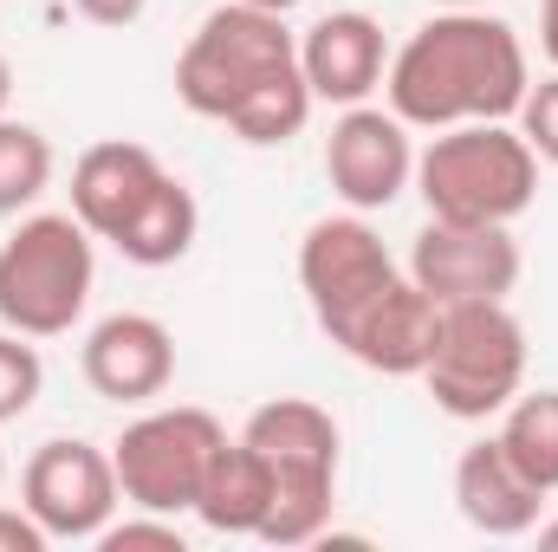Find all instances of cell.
I'll use <instances>...</instances> for the list:
<instances>
[{
    "instance_id": "cell-1",
    "label": "cell",
    "mask_w": 558,
    "mask_h": 552,
    "mask_svg": "<svg viewBox=\"0 0 558 552\" xmlns=\"http://www.w3.org/2000/svg\"><path fill=\"white\" fill-rule=\"evenodd\" d=\"M533 85L526 46L507 20L481 7H441L390 52L384 98L410 131L507 124Z\"/></svg>"
},
{
    "instance_id": "cell-2",
    "label": "cell",
    "mask_w": 558,
    "mask_h": 552,
    "mask_svg": "<svg viewBox=\"0 0 558 552\" xmlns=\"http://www.w3.org/2000/svg\"><path fill=\"white\" fill-rule=\"evenodd\" d=\"M416 189L428 221L513 228L539 195V156L507 124H454L416 156Z\"/></svg>"
},
{
    "instance_id": "cell-3",
    "label": "cell",
    "mask_w": 558,
    "mask_h": 552,
    "mask_svg": "<svg viewBox=\"0 0 558 552\" xmlns=\"http://www.w3.org/2000/svg\"><path fill=\"white\" fill-rule=\"evenodd\" d=\"M241 442L274 468V514L260 527L267 547H312L338 507V422L305 397H274L247 416Z\"/></svg>"
},
{
    "instance_id": "cell-4",
    "label": "cell",
    "mask_w": 558,
    "mask_h": 552,
    "mask_svg": "<svg viewBox=\"0 0 558 552\" xmlns=\"http://www.w3.org/2000/svg\"><path fill=\"white\" fill-rule=\"evenodd\" d=\"M98 286L92 228L78 215H26L0 241V325L20 338H59L85 319Z\"/></svg>"
},
{
    "instance_id": "cell-5",
    "label": "cell",
    "mask_w": 558,
    "mask_h": 552,
    "mask_svg": "<svg viewBox=\"0 0 558 552\" xmlns=\"http://www.w3.org/2000/svg\"><path fill=\"white\" fill-rule=\"evenodd\" d=\"M422 384H428L435 410L454 422H487L507 410L526 384V325L507 312V299L441 305Z\"/></svg>"
},
{
    "instance_id": "cell-6",
    "label": "cell",
    "mask_w": 558,
    "mask_h": 552,
    "mask_svg": "<svg viewBox=\"0 0 558 552\" xmlns=\"http://www.w3.org/2000/svg\"><path fill=\"white\" fill-rule=\"evenodd\" d=\"M292 65H299V39H292L286 13L228 0V7H215V13L195 26V39L182 46V59H175V98H182L195 118L228 124L267 79L292 72Z\"/></svg>"
},
{
    "instance_id": "cell-7",
    "label": "cell",
    "mask_w": 558,
    "mask_h": 552,
    "mask_svg": "<svg viewBox=\"0 0 558 552\" xmlns=\"http://www.w3.org/2000/svg\"><path fill=\"white\" fill-rule=\"evenodd\" d=\"M228 429L208 410H149L111 442L118 488L137 514H195V494L208 481V461L221 455Z\"/></svg>"
},
{
    "instance_id": "cell-8",
    "label": "cell",
    "mask_w": 558,
    "mask_h": 552,
    "mask_svg": "<svg viewBox=\"0 0 558 552\" xmlns=\"http://www.w3.org/2000/svg\"><path fill=\"white\" fill-rule=\"evenodd\" d=\"M390 279H397V261H390L384 235L357 208L351 215H325V221L305 228V241H299V286H305V305H312L325 338H338Z\"/></svg>"
},
{
    "instance_id": "cell-9",
    "label": "cell",
    "mask_w": 558,
    "mask_h": 552,
    "mask_svg": "<svg viewBox=\"0 0 558 552\" xmlns=\"http://www.w3.org/2000/svg\"><path fill=\"white\" fill-rule=\"evenodd\" d=\"M124 488H118V468L98 442H78V435H59V442H39L26 475H20V507L52 533V540H98L118 514Z\"/></svg>"
},
{
    "instance_id": "cell-10",
    "label": "cell",
    "mask_w": 558,
    "mask_h": 552,
    "mask_svg": "<svg viewBox=\"0 0 558 552\" xmlns=\"http://www.w3.org/2000/svg\"><path fill=\"white\" fill-rule=\"evenodd\" d=\"M325 182L338 189L344 208L377 215L416 182V143L397 111L377 105H344V118L325 137Z\"/></svg>"
},
{
    "instance_id": "cell-11",
    "label": "cell",
    "mask_w": 558,
    "mask_h": 552,
    "mask_svg": "<svg viewBox=\"0 0 558 552\" xmlns=\"http://www.w3.org/2000/svg\"><path fill=\"white\" fill-rule=\"evenodd\" d=\"M410 279L435 305L461 299H507L520 286V241L513 228H474V221H428L410 248Z\"/></svg>"
},
{
    "instance_id": "cell-12",
    "label": "cell",
    "mask_w": 558,
    "mask_h": 552,
    "mask_svg": "<svg viewBox=\"0 0 558 552\" xmlns=\"http://www.w3.org/2000/svg\"><path fill=\"white\" fill-rule=\"evenodd\" d=\"M78 371L105 404H156L175 384V338L149 312H111L92 325Z\"/></svg>"
},
{
    "instance_id": "cell-13",
    "label": "cell",
    "mask_w": 558,
    "mask_h": 552,
    "mask_svg": "<svg viewBox=\"0 0 558 552\" xmlns=\"http://www.w3.org/2000/svg\"><path fill=\"white\" fill-rule=\"evenodd\" d=\"M299 72H305V85H312L318 105H371V92L390 72V39L357 7L325 13L299 39Z\"/></svg>"
},
{
    "instance_id": "cell-14",
    "label": "cell",
    "mask_w": 558,
    "mask_h": 552,
    "mask_svg": "<svg viewBox=\"0 0 558 552\" xmlns=\"http://www.w3.org/2000/svg\"><path fill=\"white\" fill-rule=\"evenodd\" d=\"M435 325H441V305L422 292L416 279H390L331 345H344L364 371H384V377H422L428 364V345H435Z\"/></svg>"
},
{
    "instance_id": "cell-15",
    "label": "cell",
    "mask_w": 558,
    "mask_h": 552,
    "mask_svg": "<svg viewBox=\"0 0 558 552\" xmlns=\"http://www.w3.org/2000/svg\"><path fill=\"white\" fill-rule=\"evenodd\" d=\"M454 507L474 533L487 540H520L539 527V507H546V488H533L520 475V461L500 448V435L487 442H468L461 461H454Z\"/></svg>"
},
{
    "instance_id": "cell-16",
    "label": "cell",
    "mask_w": 558,
    "mask_h": 552,
    "mask_svg": "<svg viewBox=\"0 0 558 552\" xmlns=\"http://www.w3.org/2000/svg\"><path fill=\"white\" fill-rule=\"evenodd\" d=\"M169 169L156 163V149L143 143H92L78 163H72V215L92 228V241H118L124 221L143 208V195L162 182Z\"/></svg>"
},
{
    "instance_id": "cell-17",
    "label": "cell",
    "mask_w": 558,
    "mask_h": 552,
    "mask_svg": "<svg viewBox=\"0 0 558 552\" xmlns=\"http://www.w3.org/2000/svg\"><path fill=\"white\" fill-rule=\"evenodd\" d=\"M267 514H274V468L247 442H221V455L208 461V481L195 494V520L228 540H260Z\"/></svg>"
},
{
    "instance_id": "cell-18",
    "label": "cell",
    "mask_w": 558,
    "mask_h": 552,
    "mask_svg": "<svg viewBox=\"0 0 558 552\" xmlns=\"http://www.w3.org/2000/svg\"><path fill=\"white\" fill-rule=\"evenodd\" d=\"M195 235H202V208H195V189L182 182V176H162L149 195H143V208L124 221V235L111 241L131 267H175L189 248H195Z\"/></svg>"
},
{
    "instance_id": "cell-19",
    "label": "cell",
    "mask_w": 558,
    "mask_h": 552,
    "mask_svg": "<svg viewBox=\"0 0 558 552\" xmlns=\"http://www.w3.org/2000/svg\"><path fill=\"white\" fill-rule=\"evenodd\" d=\"M500 422V448L520 461V475L533 488L558 494V391H533V397H513Z\"/></svg>"
},
{
    "instance_id": "cell-20",
    "label": "cell",
    "mask_w": 558,
    "mask_h": 552,
    "mask_svg": "<svg viewBox=\"0 0 558 552\" xmlns=\"http://www.w3.org/2000/svg\"><path fill=\"white\" fill-rule=\"evenodd\" d=\"M312 85H305V72L292 65V72H279V79H267L234 118H228V131L241 143H254V149H279V143H292L299 131H305V118H312Z\"/></svg>"
},
{
    "instance_id": "cell-21",
    "label": "cell",
    "mask_w": 558,
    "mask_h": 552,
    "mask_svg": "<svg viewBox=\"0 0 558 552\" xmlns=\"http://www.w3.org/2000/svg\"><path fill=\"white\" fill-rule=\"evenodd\" d=\"M52 182V143L20 118H0V221L33 208Z\"/></svg>"
},
{
    "instance_id": "cell-22",
    "label": "cell",
    "mask_w": 558,
    "mask_h": 552,
    "mask_svg": "<svg viewBox=\"0 0 558 552\" xmlns=\"http://www.w3.org/2000/svg\"><path fill=\"white\" fill-rule=\"evenodd\" d=\"M39 391H46V364H39V351H33L20 332H0V422L26 416L33 404H39Z\"/></svg>"
},
{
    "instance_id": "cell-23",
    "label": "cell",
    "mask_w": 558,
    "mask_h": 552,
    "mask_svg": "<svg viewBox=\"0 0 558 552\" xmlns=\"http://www.w3.org/2000/svg\"><path fill=\"white\" fill-rule=\"evenodd\" d=\"M520 137L533 143V156L539 163H558V72L546 85H526V98H520Z\"/></svg>"
},
{
    "instance_id": "cell-24",
    "label": "cell",
    "mask_w": 558,
    "mask_h": 552,
    "mask_svg": "<svg viewBox=\"0 0 558 552\" xmlns=\"http://www.w3.org/2000/svg\"><path fill=\"white\" fill-rule=\"evenodd\" d=\"M105 552H137V547H156V552H182V527L175 514H143V520H111L98 533Z\"/></svg>"
},
{
    "instance_id": "cell-25",
    "label": "cell",
    "mask_w": 558,
    "mask_h": 552,
    "mask_svg": "<svg viewBox=\"0 0 558 552\" xmlns=\"http://www.w3.org/2000/svg\"><path fill=\"white\" fill-rule=\"evenodd\" d=\"M52 533L26 514V507H0V552H46Z\"/></svg>"
},
{
    "instance_id": "cell-26",
    "label": "cell",
    "mask_w": 558,
    "mask_h": 552,
    "mask_svg": "<svg viewBox=\"0 0 558 552\" xmlns=\"http://www.w3.org/2000/svg\"><path fill=\"white\" fill-rule=\"evenodd\" d=\"M72 7H78L92 26H137L149 0H72Z\"/></svg>"
},
{
    "instance_id": "cell-27",
    "label": "cell",
    "mask_w": 558,
    "mask_h": 552,
    "mask_svg": "<svg viewBox=\"0 0 558 552\" xmlns=\"http://www.w3.org/2000/svg\"><path fill=\"white\" fill-rule=\"evenodd\" d=\"M539 52L558 65V0H539Z\"/></svg>"
},
{
    "instance_id": "cell-28",
    "label": "cell",
    "mask_w": 558,
    "mask_h": 552,
    "mask_svg": "<svg viewBox=\"0 0 558 552\" xmlns=\"http://www.w3.org/2000/svg\"><path fill=\"white\" fill-rule=\"evenodd\" d=\"M7 105H13V65H7V52H0V118H7Z\"/></svg>"
},
{
    "instance_id": "cell-29",
    "label": "cell",
    "mask_w": 558,
    "mask_h": 552,
    "mask_svg": "<svg viewBox=\"0 0 558 552\" xmlns=\"http://www.w3.org/2000/svg\"><path fill=\"white\" fill-rule=\"evenodd\" d=\"M247 7H267V13H292V7H305V0H247Z\"/></svg>"
},
{
    "instance_id": "cell-30",
    "label": "cell",
    "mask_w": 558,
    "mask_h": 552,
    "mask_svg": "<svg viewBox=\"0 0 558 552\" xmlns=\"http://www.w3.org/2000/svg\"><path fill=\"white\" fill-rule=\"evenodd\" d=\"M539 547H546V552H558V520H546V527H539Z\"/></svg>"
},
{
    "instance_id": "cell-31",
    "label": "cell",
    "mask_w": 558,
    "mask_h": 552,
    "mask_svg": "<svg viewBox=\"0 0 558 552\" xmlns=\"http://www.w3.org/2000/svg\"><path fill=\"white\" fill-rule=\"evenodd\" d=\"M435 7H474V0H435Z\"/></svg>"
},
{
    "instance_id": "cell-32",
    "label": "cell",
    "mask_w": 558,
    "mask_h": 552,
    "mask_svg": "<svg viewBox=\"0 0 558 552\" xmlns=\"http://www.w3.org/2000/svg\"><path fill=\"white\" fill-rule=\"evenodd\" d=\"M0 481H7V455H0Z\"/></svg>"
}]
</instances>
